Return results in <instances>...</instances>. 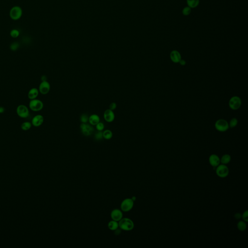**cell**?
Segmentation results:
<instances>
[{"mask_svg": "<svg viewBox=\"0 0 248 248\" xmlns=\"http://www.w3.org/2000/svg\"><path fill=\"white\" fill-rule=\"evenodd\" d=\"M17 115L22 118H28L29 116L30 112L29 109L26 106L21 104L17 107L16 109Z\"/></svg>", "mask_w": 248, "mask_h": 248, "instance_id": "277c9868", "label": "cell"}, {"mask_svg": "<svg viewBox=\"0 0 248 248\" xmlns=\"http://www.w3.org/2000/svg\"><path fill=\"white\" fill-rule=\"evenodd\" d=\"M32 123L31 122H28V121H26L23 123L21 125V129L23 131H28V130L30 129L31 128H32Z\"/></svg>", "mask_w": 248, "mask_h": 248, "instance_id": "44dd1931", "label": "cell"}, {"mask_svg": "<svg viewBox=\"0 0 248 248\" xmlns=\"http://www.w3.org/2000/svg\"><path fill=\"white\" fill-rule=\"evenodd\" d=\"M118 227H119V224L117 221L113 220L109 222L108 227L111 230L115 231L117 229H118Z\"/></svg>", "mask_w": 248, "mask_h": 248, "instance_id": "d6986e66", "label": "cell"}, {"mask_svg": "<svg viewBox=\"0 0 248 248\" xmlns=\"http://www.w3.org/2000/svg\"><path fill=\"white\" fill-rule=\"evenodd\" d=\"M117 105L115 102H112L109 105V109L114 111L117 108Z\"/></svg>", "mask_w": 248, "mask_h": 248, "instance_id": "1f68e13d", "label": "cell"}, {"mask_svg": "<svg viewBox=\"0 0 248 248\" xmlns=\"http://www.w3.org/2000/svg\"><path fill=\"white\" fill-rule=\"evenodd\" d=\"M96 126V129H97L99 131H102L104 129V124L101 122H99V123L97 124Z\"/></svg>", "mask_w": 248, "mask_h": 248, "instance_id": "f546056e", "label": "cell"}, {"mask_svg": "<svg viewBox=\"0 0 248 248\" xmlns=\"http://www.w3.org/2000/svg\"><path fill=\"white\" fill-rule=\"evenodd\" d=\"M135 199H136V197H132V200L133 201H134L135 200Z\"/></svg>", "mask_w": 248, "mask_h": 248, "instance_id": "8d00e7d4", "label": "cell"}, {"mask_svg": "<svg viewBox=\"0 0 248 248\" xmlns=\"http://www.w3.org/2000/svg\"><path fill=\"white\" fill-rule=\"evenodd\" d=\"M112 219L118 222L123 218V213L122 211L118 209H115L112 211L111 214Z\"/></svg>", "mask_w": 248, "mask_h": 248, "instance_id": "5bb4252c", "label": "cell"}, {"mask_svg": "<svg viewBox=\"0 0 248 248\" xmlns=\"http://www.w3.org/2000/svg\"><path fill=\"white\" fill-rule=\"evenodd\" d=\"M82 133L85 136H90L94 131V128L93 126L86 123H82L80 126Z\"/></svg>", "mask_w": 248, "mask_h": 248, "instance_id": "30bf717a", "label": "cell"}, {"mask_svg": "<svg viewBox=\"0 0 248 248\" xmlns=\"http://www.w3.org/2000/svg\"><path fill=\"white\" fill-rule=\"evenodd\" d=\"M241 100L237 96H234L232 97L229 101V106L230 108L233 110H237L241 107Z\"/></svg>", "mask_w": 248, "mask_h": 248, "instance_id": "52a82bcc", "label": "cell"}, {"mask_svg": "<svg viewBox=\"0 0 248 248\" xmlns=\"http://www.w3.org/2000/svg\"><path fill=\"white\" fill-rule=\"evenodd\" d=\"M209 163L213 167H217L220 163V158L215 154H212L209 157Z\"/></svg>", "mask_w": 248, "mask_h": 248, "instance_id": "9a60e30c", "label": "cell"}, {"mask_svg": "<svg viewBox=\"0 0 248 248\" xmlns=\"http://www.w3.org/2000/svg\"><path fill=\"white\" fill-rule=\"evenodd\" d=\"M20 44L18 42H14L12 43L10 46V50L12 51H16L18 49Z\"/></svg>", "mask_w": 248, "mask_h": 248, "instance_id": "4316f807", "label": "cell"}, {"mask_svg": "<svg viewBox=\"0 0 248 248\" xmlns=\"http://www.w3.org/2000/svg\"><path fill=\"white\" fill-rule=\"evenodd\" d=\"M231 159V157L228 154H225L220 159V162L223 164L226 165L230 162Z\"/></svg>", "mask_w": 248, "mask_h": 248, "instance_id": "ffe728a7", "label": "cell"}, {"mask_svg": "<svg viewBox=\"0 0 248 248\" xmlns=\"http://www.w3.org/2000/svg\"><path fill=\"white\" fill-rule=\"evenodd\" d=\"M237 227L238 230L240 231H244L247 228V225L245 222L243 221H239L237 223Z\"/></svg>", "mask_w": 248, "mask_h": 248, "instance_id": "603a6c76", "label": "cell"}, {"mask_svg": "<svg viewBox=\"0 0 248 248\" xmlns=\"http://www.w3.org/2000/svg\"><path fill=\"white\" fill-rule=\"evenodd\" d=\"M215 127L216 130L220 132L226 131L229 128L227 121L223 119L217 121L215 124Z\"/></svg>", "mask_w": 248, "mask_h": 248, "instance_id": "5b68a950", "label": "cell"}, {"mask_svg": "<svg viewBox=\"0 0 248 248\" xmlns=\"http://www.w3.org/2000/svg\"><path fill=\"white\" fill-rule=\"evenodd\" d=\"M234 217L235 219H237V220H239L241 218V215L239 213H237L235 214Z\"/></svg>", "mask_w": 248, "mask_h": 248, "instance_id": "d6a6232c", "label": "cell"}, {"mask_svg": "<svg viewBox=\"0 0 248 248\" xmlns=\"http://www.w3.org/2000/svg\"><path fill=\"white\" fill-rule=\"evenodd\" d=\"M44 121V117L40 114H38L32 118L31 123L32 126L35 127H39L43 124Z\"/></svg>", "mask_w": 248, "mask_h": 248, "instance_id": "8fae6325", "label": "cell"}, {"mask_svg": "<svg viewBox=\"0 0 248 248\" xmlns=\"http://www.w3.org/2000/svg\"><path fill=\"white\" fill-rule=\"evenodd\" d=\"M104 118L106 122L111 123L114 121L115 119V114L113 111L109 109L105 111L104 113Z\"/></svg>", "mask_w": 248, "mask_h": 248, "instance_id": "7c38bea8", "label": "cell"}, {"mask_svg": "<svg viewBox=\"0 0 248 248\" xmlns=\"http://www.w3.org/2000/svg\"><path fill=\"white\" fill-rule=\"evenodd\" d=\"M119 227L124 231H131L134 227V224L133 221L129 218H122L119 223Z\"/></svg>", "mask_w": 248, "mask_h": 248, "instance_id": "6da1fadb", "label": "cell"}, {"mask_svg": "<svg viewBox=\"0 0 248 248\" xmlns=\"http://www.w3.org/2000/svg\"><path fill=\"white\" fill-rule=\"evenodd\" d=\"M134 206V201L132 199L127 198L124 200L121 204V209L124 212H128L131 210Z\"/></svg>", "mask_w": 248, "mask_h": 248, "instance_id": "ba28073f", "label": "cell"}, {"mask_svg": "<svg viewBox=\"0 0 248 248\" xmlns=\"http://www.w3.org/2000/svg\"><path fill=\"white\" fill-rule=\"evenodd\" d=\"M103 138L106 140H109L112 138V132L109 129L105 130L103 132Z\"/></svg>", "mask_w": 248, "mask_h": 248, "instance_id": "7402d4cb", "label": "cell"}, {"mask_svg": "<svg viewBox=\"0 0 248 248\" xmlns=\"http://www.w3.org/2000/svg\"><path fill=\"white\" fill-rule=\"evenodd\" d=\"M29 107L32 111L35 112H38L41 111L44 107V104L41 100L38 99L30 100Z\"/></svg>", "mask_w": 248, "mask_h": 248, "instance_id": "7a4b0ae2", "label": "cell"}, {"mask_svg": "<svg viewBox=\"0 0 248 248\" xmlns=\"http://www.w3.org/2000/svg\"><path fill=\"white\" fill-rule=\"evenodd\" d=\"M88 121L90 124L93 126H95L100 122V117L97 114H92L89 117Z\"/></svg>", "mask_w": 248, "mask_h": 248, "instance_id": "e0dca14e", "label": "cell"}, {"mask_svg": "<svg viewBox=\"0 0 248 248\" xmlns=\"http://www.w3.org/2000/svg\"><path fill=\"white\" fill-rule=\"evenodd\" d=\"M191 9H190L188 6L185 7L182 10V14L183 15L185 16H189L190 13H191Z\"/></svg>", "mask_w": 248, "mask_h": 248, "instance_id": "484cf974", "label": "cell"}, {"mask_svg": "<svg viewBox=\"0 0 248 248\" xmlns=\"http://www.w3.org/2000/svg\"><path fill=\"white\" fill-rule=\"evenodd\" d=\"M39 90L36 88H32L29 91L28 97L30 100L34 99L38 97L39 95Z\"/></svg>", "mask_w": 248, "mask_h": 248, "instance_id": "2e32d148", "label": "cell"}, {"mask_svg": "<svg viewBox=\"0 0 248 248\" xmlns=\"http://www.w3.org/2000/svg\"><path fill=\"white\" fill-rule=\"evenodd\" d=\"M216 173L220 178H226L228 176L229 170L226 165L222 164L221 165H218L217 167Z\"/></svg>", "mask_w": 248, "mask_h": 248, "instance_id": "8992f818", "label": "cell"}, {"mask_svg": "<svg viewBox=\"0 0 248 248\" xmlns=\"http://www.w3.org/2000/svg\"><path fill=\"white\" fill-rule=\"evenodd\" d=\"M95 138L96 140H97V141H100V140H102L103 138V132H97V133H96V134L95 135Z\"/></svg>", "mask_w": 248, "mask_h": 248, "instance_id": "f1b7e54d", "label": "cell"}, {"mask_svg": "<svg viewBox=\"0 0 248 248\" xmlns=\"http://www.w3.org/2000/svg\"><path fill=\"white\" fill-rule=\"evenodd\" d=\"M241 217L242 218L243 220L246 222H248V211L246 210L241 215Z\"/></svg>", "mask_w": 248, "mask_h": 248, "instance_id": "4dcf8cb0", "label": "cell"}, {"mask_svg": "<svg viewBox=\"0 0 248 248\" xmlns=\"http://www.w3.org/2000/svg\"><path fill=\"white\" fill-rule=\"evenodd\" d=\"M4 109L3 107H0V113H3L4 112Z\"/></svg>", "mask_w": 248, "mask_h": 248, "instance_id": "e575fe53", "label": "cell"}, {"mask_svg": "<svg viewBox=\"0 0 248 248\" xmlns=\"http://www.w3.org/2000/svg\"><path fill=\"white\" fill-rule=\"evenodd\" d=\"M170 57L171 61L175 63H179L182 59L180 53L176 50H173L171 52Z\"/></svg>", "mask_w": 248, "mask_h": 248, "instance_id": "4fadbf2b", "label": "cell"}, {"mask_svg": "<svg viewBox=\"0 0 248 248\" xmlns=\"http://www.w3.org/2000/svg\"><path fill=\"white\" fill-rule=\"evenodd\" d=\"M22 15V9L18 6H15L13 7L9 12L10 18L14 21L20 20Z\"/></svg>", "mask_w": 248, "mask_h": 248, "instance_id": "3957f363", "label": "cell"}, {"mask_svg": "<svg viewBox=\"0 0 248 248\" xmlns=\"http://www.w3.org/2000/svg\"><path fill=\"white\" fill-rule=\"evenodd\" d=\"M179 63L180 64V65H182V66H184V65H185L186 64V61H185L184 60L181 59L180 60V62H179Z\"/></svg>", "mask_w": 248, "mask_h": 248, "instance_id": "836d02e7", "label": "cell"}, {"mask_svg": "<svg viewBox=\"0 0 248 248\" xmlns=\"http://www.w3.org/2000/svg\"><path fill=\"white\" fill-rule=\"evenodd\" d=\"M45 80H47V78L45 76H43L42 77V81H45Z\"/></svg>", "mask_w": 248, "mask_h": 248, "instance_id": "d590c367", "label": "cell"}, {"mask_svg": "<svg viewBox=\"0 0 248 248\" xmlns=\"http://www.w3.org/2000/svg\"><path fill=\"white\" fill-rule=\"evenodd\" d=\"M199 0H187L188 6L190 9H194L198 6Z\"/></svg>", "mask_w": 248, "mask_h": 248, "instance_id": "ac0fdd59", "label": "cell"}, {"mask_svg": "<svg viewBox=\"0 0 248 248\" xmlns=\"http://www.w3.org/2000/svg\"><path fill=\"white\" fill-rule=\"evenodd\" d=\"M238 124V120L236 118H232L229 122V126L231 128H235Z\"/></svg>", "mask_w": 248, "mask_h": 248, "instance_id": "cb8c5ba5", "label": "cell"}, {"mask_svg": "<svg viewBox=\"0 0 248 248\" xmlns=\"http://www.w3.org/2000/svg\"><path fill=\"white\" fill-rule=\"evenodd\" d=\"M20 32L18 30L13 29L10 31V36L13 38H17L20 36Z\"/></svg>", "mask_w": 248, "mask_h": 248, "instance_id": "d4e9b609", "label": "cell"}, {"mask_svg": "<svg viewBox=\"0 0 248 248\" xmlns=\"http://www.w3.org/2000/svg\"><path fill=\"white\" fill-rule=\"evenodd\" d=\"M89 117L86 114H83L80 117V121L82 123H86L88 121Z\"/></svg>", "mask_w": 248, "mask_h": 248, "instance_id": "83f0119b", "label": "cell"}, {"mask_svg": "<svg viewBox=\"0 0 248 248\" xmlns=\"http://www.w3.org/2000/svg\"><path fill=\"white\" fill-rule=\"evenodd\" d=\"M50 89V85L49 82L47 80L45 81H42L40 83L39 86V93L42 95L47 94L49 93Z\"/></svg>", "mask_w": 248, "mask_h": 248, "instance_id": "9c48e42d", "label": "cell"}]
</instances>
